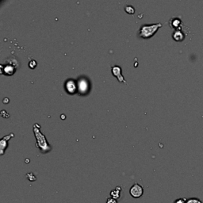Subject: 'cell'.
<instances>
[{
    "label": "cell",
    "instance_id": "6da1fadb",
    "mask_svg": "<svg viewBox=\"0 0 203 203\" xmlns=\"http://www.w3.org/2000/svg\"><path fill=\"white\" fill-rule=\"evenodd\" d=\"M41 125L38 124H34L33 127V133L35 135V137L37 139V143H36V147L38 148L42 153H47L49 151L52 150V147L50 144H48L47 140H46L45 136L40 131Z\"/></svg>",
    "mask_w": 203,
    "mask_h": 203
},
{
    "label": "cell",
    "instance_id": "7a4b0ae2",
    "mask_svg": "<svg viewBox=\"0 0 203 203\" xmlns=\"http://www.w3.org/2000/svg\"><path fill=\"white\" fill-rule=\"evenodd\" d=\"M162 27L161 23L152 25H143L140 29L139 36L144 39H149L156 33L157 30Z\"/></svg>",
    "mask_w": 203,
    "mask_h": 203
},
{
    "label": "cell",
    "instance_id": "3957f363",
    "mask_svg": "<svg viewBox=\"0 0 203 203\" xmlns=\"http://www.w3.org/2000/svg\"><path fill=\"white\" fill-rule=\"evenodd\" d=\"M19 63L14 57H11L7 59V63L5 64H1V73L6 75H12L15 73Z\"/></svg>",
    "mask_w": 203,
    "mask_h": 203
},
{
    "label": "cell",
    "instance_id": "277c9868",
    "mask_svg": "<svg viewBox=\"0 0 203 203\" xmlns=\"http://www.w3.org/2000/svg\"><path fill=\"white\" fill-rule=\"evenodd\" d=\"M129 194L133 198H140L144 194V189H143L141 185H140L137 183H135L130 188Z\"/></svg>",
    "mask_w": 203,
    "mask_h": 203
},
{
    "label": "cell",
    "instance_id": "5b68a950",
    "mask_svg": "<svg viewBox=\"0 0 203 203\" xmlns=\"http://www.w3.org/2000/svg\"><path fill=\"white\" fill-rule=\"evenodd\" d=\"M111 72H112L113 75L118 79L119 83H125V84H127V85H128V83L125 81L124 76H123L122 74H121V68L120 66H118V65L112 66Z\"/></svg>",
    "mask_w": 203,
    "mask_h": 203
},
{
    "label": "cell",
    "instance_id": "8992f818",
    "mask_svg": "<svg viewBox=\"0 0 203 203\" xmlns=\"http://www.w3.org/2000/svg\"><path fill=\"white\" fill-rule=\"evenodd\" d=\"M14 137V133H10L8 135L5 136L3 137L0 140V149H1V155H3L4 154L5 150L7 149V146H8V141L10 140V139Z\"/></svg>",
    "mask_w": 203,
    "mask_h": 203
},
{
    "label": "cell",
    "instance_id": "52a82bcc",
    "mask_svg": "<svg viewBox=\"0 0 203 203\" xmlns=\"http://www.w3.org/2000/svg\"><path fill=\"white\" fill-rule=\"evenodd\" d=\"M77 88H78V91L80 94H84L88 91L89 89V83L86 79H80L77 82Z\"/></svg>",
    "mask_w": 203,
    "mask_h": 203
},
{
    "label": "cell",
    "instance_id": "ba28073f",
    "mask_svg": "<svg viewBox=\"0 0 203 203\" xmlns=\"http://www.w3.org/2000/svg\"><path fill=\"white\" fill-rule=\"evenodd\" d=\"M65 88L66 91H67L69 94H75V93L78 91L77 83H75V81L72 80V79L68 80L66 82Z\"/></svg>",
    "mask_w": 203,
    "mask_h": 203
},
{
    "label": "cell",
    "instance_id": "9c48e42d",
    "mask_svg": "<svg viewBox=\"0 0 203 203\" xmlns=\"http://www.w3.org/2000/svg\"><path fill=\"white\" fill-rule=\"evenodd\" d=\"M186 34L183 33V31H182L181 29L179 30H175L172 34L173 39L175 40V42H183L185 39Z\"/></svg>",
    "mask_w": 203,
    "mask_h": 203
},
{
    "label": "cell",
    "instance_id": "30bf717a",
    "mask_svg": "<svg viewBox=\"0 0 203 203\" xmlns=\"http://www.w3.org/2000/svg\"><path fill=\"white\" fill-rule=\"evenodd\" d=\"M170 26L173 29H175L176 30L181 29L182 27V21L179 18H171L170 21Z\"/></svg>",
    "mask_w": 203,
    "mask_h": 203
},
{
    "label": "cell",
    "instance_id": "8fae6325",
    "mask_svg": "<svg viewBox=\"0 0 203 203\" xmlns=\"http://www.w3.org/2000/svg\"><path fill=\"white\" fill-rule=\"evenodd\" d=\"M121 188L120 186H117L115 189L110 191V198L115 200H118L121 197Z\"/></svg>",
    "mask_w": 203,
    "mask_h": 203
},
{
    "label": "cell",
    "instance_id": "7c38bea8",
    "mask_svg": "<svg viewBox=\"0 0 203 203\" xmlns=\"http://www.w3.org/2000/svg\"><path fill=\"white\" fill-rule=\"evenodd\" d=\"M125 11H126V13L129 14H135V9L132 6H126L125 7Z\"/></svg>",
    "mask_w": 203,
    "mask_h": 203
},
{
    "label": "cell",
    "instance_id": "4fadbf2b",
    "mask_svg": "<svg viewBox=\"0 0 203 203\" xmlns=\"http://www.w3.org/2000/svg\"><path fill=\"white\" fill-rule=\"evenodd\" d=\"M186 203H202V201L196 198H188Z\"/></svg>",
    "mask_w": 203,
    "mask_h": 203
},
{
    "label": "cell",
    "instance_id": "5bb4252c",
    "mask_svg": "<svg viewBox=\"0 0 203 203\" xmlns=\"http://www.w3.org/2000/svg\"><path fill=\"white\" fill-rule=\"evenodd\" d=\"M37 66V63L36 60H30L29 63V67L30 68H32V69H34Z\"/></svg>",
    "mask_w": 203,
    "mask_h": 203
},
{
    "label": "cell",
    "instance_id": "9a60e30c",
    "mask_svg": "<svg viewBox=\"0 0 203 203\" xmlns=\"http://www.w3.org/2000/svg\"><path fill=\"white\" fill-rule=\"evenodd\" d=\"M28 174L30 175V177H29V176H26V177H27V179H28L29 181H35L36 179H37L36 176L33 175V173H28Z\"/></svg>",
    "mask_w": 203,
    "mask_h": 203
},
{
    "label": "cell",
    "instance_id": "2e32d148",
    "mask_svg": "<svg viewBox=\"0 0 203 203\" xmlns=\"http://www.w3.org/2000/svg\"><path fill=\"white\" fill-rule=\"evenodd\" d=\"M186 200H187L186 198H178L174 201V203H186Z\"/></svg>",
    "mask_w": 203,
    "mask_h": 203
},
{
    "label": "cell",
    "instance_id": "e0dca14e",
    "mask_svg": "<svg viewBox=\"0 0 203 203\" xmlns=\"http://www.w3.org/2000/svg\"><path fill=\"white\" fill-rule=\"evenodd\" d=\"M106 203H118V200H115L112 198H107Z\"/></svg>",
    "mask_w": 203,
    "mask_h": 203
}]
</instances>
